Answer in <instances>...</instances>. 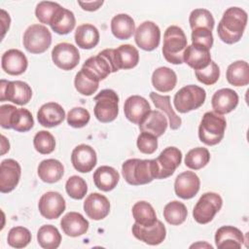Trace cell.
<instances>
[{
	"label": "cell",
	"mask_w": 249,
	"mask_h": 249,
	"mask_svg": "<svg viewBox=\"0 0 249 249\" xmlns=\"http://www.w3.org/2000/svg\"><path fill=\"white\" fill-rule=\"evenodd\" d=\"M90 115L89 111L83 107H75L67 114V124L75 128H81L88 124Z\"/></svg>",
	"instance_id": "obj_49"
},
{
	"label": "cell",
	"mask_w": 249,
	"mask_h": 249,
	"mask_svg": "<svg viewBox=\"0 0 249 249\" xmlns=\"http://www.w3.org/2000/svg\"><path fill=\"white\" fill-rule=\"evenodd\" d=\"M0 124L3 128L26 132L33 127L34 120L29 110L5 104L0 106Z\"/></svg>",
	"instance_id": "obj_4"
},
{
	"label": "cell",
	"mask_w": 249,
	"mask_h": 249,
	"mask_svg": "<svg viewBox=\"0 0 249 249\" xmlns=\"http://www.w3.org/2000/svg\"><path fill=\"white\" fill-rule=\"evenodd\" d=\"M247 18V13L241 8L231 7L227 9L218 24L219 38L229 45L238 42L244 33Z\"/></svg>",
	"instance_id": "obj_1"
},
{
	"label": "cell",
	"mask_w": 249,
	"mask_h": 249,
	"mask_svg": "<svg viewBox=\"0 0 249 249\" xmlns=\"http://www.w3.org/2000/svg\"><path fill=\"white\" fill-rule=\"evenodd\" d=\"M6 15H7V13L5 12V10L2 9L1 10V20H2V31H3V35L2 36H4L6 31L9 29L10 22H11V19H9L8 21L5 20L6 19Z\"/></svg>",
	"instance_id": "obj_53"
},
{
	"label": "cell",
	"mask_w": 249,
	"mask_h": 249,
	"mask_svg": "<svg viewBox=\"0 0 249 249\" xmlns=\"http://www.w3.org/2000/svg\"><path fill=\"white\" fill-rule=\"evenodd\" d=\"M71 162L77 171L81 173H88L96 165V153L89 145L80 144L72 151Z\"/></svg>",
	"instance_id": "obj_17"
},
{
	"label": "cell",
	"mask_w": 249,
	"mask_h": 249,
	"mask_svg": "<svg viewBox=\"0 0 249 249\" xmlns=\"http://www.w3.org/2000/svg\"><path fill=\"white\" fill-rule=\"evenodd\" d=\"M52 59L60 69L68 71L74 69L80 61L78 49L70 43H59L52 51Z\"/></svg>",
	"instance_id": "obj_14"
},
{
	"label": "cell",
	"mask_w": 249,
	"mask_h": 249,
	"mask_svg": "<svg viewBox=\"0 0 249 249\" xmlns=\"http://www.w3.org/2000/svg\"><path fill=\"white\" fill-rule=\"evenodd\" d=\"M134 33L135 43L140 49L151 52L159 47L160 30L155 22L147 20L140 23Z\"/></svg>",
	"instance_id": "obj_13"
},
{
	"label": "cell",
	"mask_w": 249,
	"mask_h": 249,
	"mask_svg": "<svg viewBox=\"0 0 249 249\" xmlns=\"http://www.w3.org/2000/svg\"><path fill=\"white\" fill-rule=\"evenodd\" d=\"M196 79L207 86H211L215 84L220 77V68L217 65L215 61H212L209 63V65L203 69L196 70L195 71Z\"/></svg>",
	"instance_id": "obj_48"
},
{
	"label": "cell",
	"mask_w": 249,
	"mask_h": 249,
	"mask_svg": "<svg viewBox=\"0 0 249 249\" xmlns=\"http://www.w3.org/2000/svg\"><path fill=\"white\" fill-rule=\"evenodd\" d=\"M150 98L158 109H160L161 111H163V113L166 114L169 120L170 128L173 130L178 129L182 124V120L172 109L170 104V96L160 95L159 93H156L155 91H152L150 92Z\"/></svg>",
	"instance_id": "obj_36"
},
{
	"label": "cell",
	"mask_w": 249,
	"mask_h": 249,
	"mask_svg": "<svg viewBox=\"0 0 249 249\" xmlns=\"http://www.w3.org/2000/svg\"><path fill=\"white\" fill-rule=\"evenodd\" d=\"M200 180L193 171H184L180 173L174 182V191L177 196L183 199L194 197L199 191Z\"/></svg>",
	"instance_id": "obj_19"
},
{
	"label": "cell",
	"mask_w": 249,
	"mask_h": 249,
	"mask_svg": "<svg viewBox=\"0 0 249 249\" xmlns=\"http://www.w3.org/2000/svg\"><path fill=\"white\" fill-rule=\"evenodd\" d=\"M74 86L79 93L86 96H89L97 90L99 83L91 80L82 70H80L75 76Z\"/></svg>",
	"instance_id": "obj_47"
},
{
	"label": "cell",
	"mask_w": 249,
	"mask_h": 249,
	"mask_svg": "<svg viewBox=\"0 0 249 249\" xmlns=\"http://www.w3.org/2000/svg\"><path fill=\"white\" fill-rule=\"evenodd\" d=\"M38 208L40 214L46 219L53 220L58 218L65 210V199L58 192L50 191L45 193L39 199Z\"/></svg>",
	"instance_id": "obj_15"
},
{
	"label": "cell",
	"mask_w": 249,
	"mask_h": 249,
	"mask_svg": "<svg viewBox=\"0 0 249 249\" xmlns=\"http://www.w3.org/2000/svg\"><path fill=\"white\" fill-rule=\"evenodd\" d=\"M193 45L205 48L210 51L213 46L212 31L207 28H196L192 31Z\"/></svg>",
	"instance_id": "obj_51"
},
{
	"label": "cell",
	"mask_w": 249,
	"mask_h": 249,
	"mask_svg": "<svg viewBox=\"0 0 249 249\" xmlns=\"http://www.w3.org/2000/svg\"><path fill=\"white\" fill-rule=\"evenodd\" d=\"M133 235L149 245L160 244L166 236V229L161 221L157 220V222L151 227H142L136 223L132 226Z\"/></svg>",
	"instance_id": "obj_18"
},
{
	"label": "cell",
	"mask_w": 249,
	"mask_h": 249,
	"mask_svg": "<svg viewBox=\"0 0 249 249\" xmlns=\"http://www.w3.org/2000/svg\"><path fill=\"white\" fill-rule=\"evenodd\" d=\"M62 8L58 3L51 1H42L39 2L35 8L36 18L45 24H51L56 14Z\"/></svg>",
	"instance_id": "obj_43"
},
{
	"label": "cell",
	"mask_w": 249,
	"mask_h": 249,
	"mask_svg": "<svg viewBox=\"0 0 249 249\" xmlns=\"http://www.w3.org/2000/svg\"><path fill=\"white\" fill-rule=\"evenodd\" d=\"M222 205L223 199L220 195L212 192L205 193L196 203L193 210V217L198 224H207L221 210Z\"/></svg>",
	"instance_id": "obj_9"
},
{
	"label": "cell",
	"mask_w": 249,
	"mask_h": 249,
	"mask_svg": "<svg viewBox=\"0 0 249 249\" xmlns=\"http://www.w3.org/2000/svg\"><path fill=\"white\" fill-rule=\"evenodd\" d=\"M238 104V94L231 89H221L217 90L212 98L211 105L215 113L225 115L236 108Z\"/></svg>",
	"instance_id": "obj_25"
},
{
	"label": "cell",
	"mask_w": 249,
	"mask_h": 249,
	"mask_svg": "<svg viewBox=\"0 0 249 249\" xmlns=\"http://www.w3.org/2000/svg\"><path fill=\"white\" fill-rule=\"evenodd\" d=\"M167 119L158 110L150 111L139 124L141 132H148L156 137L161 136L167 128Z\"/></svg>",
	"instance_id": "obj_29"
},
{
	"label": "cell",
	"mask_w": 249,
	"mask_h": 249,
	"mask_svg": "<svg viewBox=\"0 0 249 249\" xmlns=\"http://www.w3.org/2000/svg\"><path fill=\"white\" fill-rule=\"evenodd\" d=\"M23 46L31 53H42L52 44L50 30L42 24H32L27 27L23 34Z\"/></svg>",
	"instance_id": "obj_10"
},
{
	"label": "cell",
	"mask_w": 249,
	"mask_h": 249,
	"mask_svg": "<svg viewBox=\"0 0 249 249\" xmlns=\"http://www.w3.org/2000/svg\"><path fill=\"white\" fill-rule=\"evenodd\" d=\"M188 215V210L185 204L178 200L168 202L163 208V217L165 221L173 226L181 225L185 222Z\"/></svg>",
	"instance_id": "obj_40"
},
{
	"label": "cell",
	"mask_w": 249,
	"mask_h": 249,
	"mask_svg": "<svg viewBox=\"0 0 249 249\" xmlns=\"http://www.w3.org/2000/svg\"><path fill=\"white\" fill-rule=\"evenodd\" d=\"M33 145L38 153L48 155L54 151L55 140L51 132L47 130H40L33 138Z\"/></svg>",
	"instance_id": "obj_45"
},
{
	"label": "cell",
	"mask_w": 249,
	"mask_h": 249,
	"mask_svg": "<svg viewBox=\"0 0 249 249\" xmlns=\"http://www.w3.org/2000/svg\"><path fill=\"white\" fill-rule=\"evenodd\" d=\"M156 161L154 160L129 159L122 165L124 180L133 186L145 185L156 179Z\"/></svg>",
	"instance_id": "obj_2"
},
{
	"label": "cell",
	"mask_w": 249,
	"mask_h": 249,
	"mask_svg": "<svg viewBox=\"0 0 249 249\" xmlns=\"http://www.w3.org/2000/svg\"><path fill=\"white\" fill-rule=\"evenodd\" d=\"M183 61L196 71L209 65L211 62V54L209 50L192 44L187 46L184 52Z\"/></svg>",
	"instance_id": "obj_28"
},
{
	"label": "cell",
	"mask_w": 249,
	"mask_h": 249,
	"mask_svg": "<svg viewBox=\"0 0 249 249\" xmlns=\"http://www.w3.org/2000/svg\"><path fill=\"white\" fill-rule=\"evenodd\" d=\"M93 109L95 118L101 123L113 122L119 114V96L115 90L102 89L95 97Z\"/></svg>",
	"instance_id": "obj_8"
},
{
	"label": "cell",
	"mask_w": 249,
	"mask_h": 249,
	"mask_svg": "<svg viewBox=\"0 0 249 249\" xmlns=\"http://www.w3.org/2000/svg\"><path fill=\"white\" fill-rule=\"evenodd\" d=\"M131 211L135 223L142 227H151L158 220L155 209L147 201H137L132 206Z\"/></svg>",
	"instance_id": "obj_37"
},
{
	"label": "cell",
	"mask_w": 249,
	"mask_h": 249,
	"mask_svg": "<svg viewBox=\"0 0 249 249\" xmlns=\"http://www.w3.org/2000/svg\"><path fill=\"white\" fill-rule=\"evenodd\" d=\"M1 66L7 74L18 76L25 72L28 66V61L22 52L17 49H11L2 54Z\"/></svg>",
	"instance_id": "obj_21"
},
{
	"label": "cell",
	"mask_w": 249,
	"mask_h": 249,
	"mask_svg": "<svg viewBox=\"0 0 249 249\" xmlns=\"http://www.w3.org/2000/svg\"><path fill=\"white\" fill-rule=\"evenodd\" d=\"M227 81L235 87H243L249 84V65L244 60H237L228 66Z\"/></svg>",
	"instance_id": "obj_35"
},
{
	"label": "cell",
	"mask_w": 249,
	"mask_h": 249,
	"mask_svg": "<svg viewBox=\"0 0 249 249\" xmlns=\"http://www.w3.org/2000/svg\"><path fill=\"white\" fill-rule=\"evenodd\" d=\"M65 119V111L56 102L43 104L37 112L39 124L45 127H53L60 124Z\"/></svg>",
	"instance_id": "obj_26"
},
{
	"label": "cell",
	"mask_w": 249,
	"mask_h": 249,
	"mask_svg": "<svg viewBox=\"0 0 249 249\" xmlns=\"http://www.w3.org/2000/svg\"><path fill=\"white\" fill-rule=\"evenodd\" d=\"M177 83L176 73L169 67H159L152 75L153 87L160 92H168L172 90Z\"/></svg>",
	"instance_id": "obj_33"
},
{
	"label": "cell",
	"mask_w": 249,
	"mask_h": 249,
	"mask_svg": "<svg viewBox=\"0 0 249 249\" xmlns=\"http://www.w3.org/2000/svg\"><path fill=\"white\" fill-rule=\"evenodd\" d=\"M187 48V37L182 28L170 25L163 34L162 54L166 61L172 64L183 63L184 52Z\"/></svg>",
	"instance_id": "obj_3"
},
{
	"label": "cell",
	"mask_w": 249,
	"mask_h": 249,
	"mask_svg": "<svg viewBox=\"0 0 249 249\" xmlns=\"http://www.w3.org/2000/svg\"><path fill=\"white\" fill-rule=\"evenodd\" d=\"M65 190L70 197L74 199H82L87 195L88 186L82 177L73 175L67 179Z\"/></svg>",
	"instance_id": "obj_46"
},
{
	"label": "cell",
	"mask_w": 249,
	"mask_h": 249,
	"mask_svg": "<svg viewBox=\"0 0 249 249\" xmlns=\"http://www.w3.org/2000/svg\"><path fill=\"white\" fill-rule=\"evenodd\" d=\"M32 235L28 229L24 227H14L9 231L7 241L11 247L23 248L31 241Z\"/></svg>",
	"instance_id": "obj_44"
},
{
	"label": "cell",
	"mask_w": 249,
	"mask_h": 249,
	"mask_svg": "<svg viewBox=\"0 0 249 249\" xmlns=\"http://www.w3.org/2000/svg\"><path fill=\"white\" fill-rule=\"evenodd\" d=\"M21 175L19 163L13 160L7 159L0 164V191L3 194L12 192L18 184Z\"/></svg>",
	"instance_id": "obj_16"
},
{
	"label": "cell",
	"mask_w": 249,
	"mask_h": 249,
	"mask_svg": "<svg viewBox=\"0 0 249 249\" xmlns=\"http://www.w3.org/2000/svg\"><path fill=\"white\" fill-rule=\"evenodd\" d=\"M244 241L241 231L232 226H223L216 231L215 244L219 249L241 248Z\"/></svg>",
	"instance_id": "obj_24"
},
{
	"label": "cell",
	"mask_w": 249,
	"mask_h": 249,
	"mask_svg": "<svg viewBox=\"0 0 249 249\" xmlns=\"http://www.w3.org/2000/svg\"><path fill=\"white\" fill-rule=\"evenodd\" d=\"M81 70L89 78L98 83L112 73V68L108 59L101 53H99L97 55L89 57L84 62Z\"/></svg>",
	"instance_id": "obj_20"
},
{
	"label": "cell",
	"mask_w": 249,
	"mask_h": 249,
	"mask_svg": "<svg viewBox=\"0 0 249 249\" xmlns=\"http://www.w3.org/2000/svg\"><path fill=\"white\" fill-rule=\"evenodd\" d=\"M1 138H2V151H1V155H4L6 152L9 151L10 144H9V141L7 140V138L4 135H2Z\"/></svg>",
	"instance_id": "obj_54"
},
{
	"label": "cell",
	"mask_w": 249,
	"mask_h": 249,
	"mask_svg": "<svg viewBox=\"0 0 249 249\" xmlns=\"http://www.w3.org/2000/svg\"><path fill=\"white\" fill-rule=\"evenodd\" d=\"M150 111L151 107L149 102L140 95H131L124 101V116L133 124H139Z\"/></svg>",
	"instance_id": "obj_23"
},
{
	"label": "cell",
	"mask_w": 249,
	"mask_h": 249,
	"mask_svg": "<svg viewBox=\"0 0 249 249\" xmlns=\"http://www.w3.org/2000/svg\"><path fill=\"white\" fill-rule=\"evenodd\" d=\"M75 24L76 18L73 12L62 7L53 19L50 26L55 33L65 35L74 29Z\"/></svg>",
	"instance_id": "obj_38"
},
{
	"label": "cell",
	"mask_w": 249,
	"mask_h": 249,
	"mask_svg": "<svg viewBox=\"0 0 249 249\" xmlns=\"http://www.w3.org/2000/svg\"><path fill=\"white\" fill-rule=\"evenodd\" d=\"M74 38L78 47L89 50L99 43V31L94 25L84 23L76 28Z\"/></svg>",
	"instance_id": "obj_32"
},
{
	"label": "cell",
	"mask_w": 249,
	"mask_h": 249,
	"mask_svg": "<svg viewBox=\"0 0 249 249\" xmlns=\"http://www.w3.org/2000/svg\"><path fill=\"white\" fill-rule=\"evenodd\" d=\"M38 176L45 183H55L59 181L64 174L63 164L54 159L42 160L38 165Z\"/></svg>",
	"instance_id": "obj_31"
},
{
	"label": "cell",
	"mask_w": 249,
	"mask_h": 249,
	"mask_svg": "<svg viewBox=\"0 0 249 249\" xmlns=\"http://www.w3.org/2000/svg\"><path fill=\"white\" fill-rule=\"evenodd\" d=\"M111 31L120 40H127L135 32L133 18L127 14H118L111 20Z\"/></svg>",
	"instance_id": "obj_34"
},
{
	"label": "cell",
	"mask_w": 249,
	"mask_h": 249,
	"mask_svg": "<svg viewBox=\"0 0 249 249\" xmlns=\"http://www.w3.org/2000/svg\"><path fill=\"white\" fill-rule=\"evenodd\" d=\"M84 211L92 220H102L110 212V202L105 196L99 193H91L84 201Z\"/></svg>",
	"instance_id": "obj_22"
},
{
	"label": "cell",
	"mask_w": 249,
	"mask_h": 249,
	"mask_svg": "<svg viewBox=\"0 0 249 249\" xmlns=\"http://www.w3.org/2000/svg\"><path fill=\"white\" fill-rule=\"evenodd\" d=\"M78 4L81 6V8L85 11H89V12H93L98 10L102 5H103V1L102 0H98V1H90V2H82V1H78Z\"/></svg>",
	"instance_id": "obj_52"
},
{
	"label": "cell",
	"mask_w": 249,
	"mask_h": 249,
	"mask_svg": "<svg viewBox=\"0 0 249 249\" xmlns=\"http://www.w3.org/2000/svg\"><path fill=\"white\" fill-rule=\"evenodd\" d=\"M0 89L1 101L8 100L18 105H25L32 97V89L30 86L22 81L1 80Z\"/></svg>",
	"instance_id": "obj_11"
},
{
	"label": "cell",
	"mask_w": 249,
	"mask_h": 249,
	"mask_svg": "<svg viewBox=\"0 0 249 249\" xmlns=\"http://www.w3.org/2000/svg\"><path fill=\"white\" fill-rule=\"evenodd\" d=\"M109 61L112 73L120 69H131L138 64L139 53L129 44L121 45L117 49H105L100 52Z\"/></svg>",
	"instance_id": "obj_6"
},
{
	"label": "cell",
	"mask_w": 249,
	"mask_h": 249,
	"mask_svg": "<svg viewBox=\"0 0 249 249\" xmlns=\"http://www.w3.org/2000/svg\"><path fill=\"white\" fill-rule=\"evenodd\" d=\"M206 91L196 85H188L180 89L174 95L175 109L180 113H188L199 108L205 101Z\"/></svg>",
	"instance_id": "obj_7"
},
{
	"label": "cell",
	"mask_w": 249,
	"mask_h": 249,
	"mask_svg": "<svg viewBox=\"0 0 249 249\" xmlns=\"http://www.w3.org/2000/svg\"><path fill=\"white\" fill-rule=\"evenodd\" d=\"M37 241L44 249H56L61 242V234L53 225L42 226L37 232Z\"/></svg>",
	"instance_id": "obj_39"
},
{
	"label": "cell",
	"mask_w": 249,
	"mask_h": 249,
	"mask_svg": "<svg viewBox=\"0 0 249 249\" xmlns=\"http://www.w3.org/2000/svg\"><path fill=\"white\" fill-rule=\"evenodd\" d=\"M210 160L209 151L204 147H196L190 150L185 157V164L187 167L198 170L204 167Z\"/></svg>",
	"instance_id": "obj_41"
},
{
	"label": "cell",
	"mask_w": 249,
	"mask_h": 249,
	"mask_svg": "<svg viewBox=\"0 0 249 249\" xmlns=\"http://www.w3.org/2000/svg\"><path fill=\"white\" fill-rule=\"evenodd\" d=\"M189 22L192 30L196 28H207L212 31L214 27V18L206 9H195L189 17Z\"/></svg>",
	"instance_id": "obj_42"
},
{
	"label": "cell",
	"mask_w": 249,
	"mask_h": 249,
	"mask_svg": "<svg viewBox=\"0 0 249 249\" xmlns=\"http://www.w3.org/2000/svg\"><path fill=\"white\" fill-rule=\"evenodd\" d=\"M138 150L147 155H151L158 149V137L148 132H141L137 137Z\"/></svg>",
	"instance_id": "obj_50"
},
{
	"label": "cell",
	"mask_w": 249,
	"mask_h": 249,
	"mask_svg": "<svg viewBox=\"0 0 249 249\" xmlns=\"http://www.w3.org/2000/svg\"><path fill=\"white\" fill-rule=\"evenodd\" d=\"M92 178L96 188L103 192H110L115 189L119 183L120 174L115 168L102 165L94 171Z\"/></svg>",
	"instance_id": "obj_30"
},
{
	"label": "cell",
	"mask_w": 249,
	"mask_h": 249,
	"mask_svg": "<svg viewBox=\"0 0 249 249\" xmlns=\"http://www.w3.org/2000/svg\"><path fill=\"white\" fill-rule=\"evenodd\" d=\"M227 126L226 119L215 112H206L198 126L199 140L208 146L221 142Z\"/></svg>",
	"instance_id": "obj_5"
},
{
	"label": "cell",
	"mask_w": 249,
	"mask_h": 249,
	"mask_svg": "<svg viewBox=\"0 0 249 249\" xmlns=\"http://www.w3.org/2000/svg\"><path fill=\"white\" fill-rule=\"evenodd\" d=\"M89 221L78 212H68L60 221V227L63 232L71 237L85 234L89 230Z\"/></svg>",
	"instance_id": "obj_27"
},
{
	"label": "cell",
	"mask_w": 249,
	"mask_h": 249,
	"mask_svg": "<svg viewBox=\"0 0 249 249\" xmlns=\"http://www.w3.org/2000/svg\"><path fill=\"white\" fill-rule=\"evenodd\" d=\"M156 179H165L171 176L182 161V152L176 147L165 148L160 156L155 159Z\"/></svg>",
	"instance_id": "obj_12"
}]
</instances>
